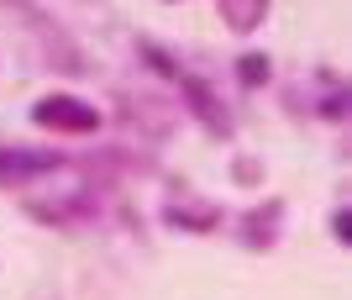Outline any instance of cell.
I'll return each mask as SVG.
<instances>
[{
	"label": "cell",
	"mask_w": 352,
	"mask_h": 300,
	"mask_svg": "<svg viewBox=\"0 0 352 300\" xmlns=\"http://www.w3.org/2000/svg\"><path fill=\"white\" fill-rule=\"evenodd\" d=\"M37 116H43L47 127H53V121H58V127H95V111H89V105H74V100H47V105H37Z\"/></svg>",
	"instance_id": "cell-1"
}]
</instances>
